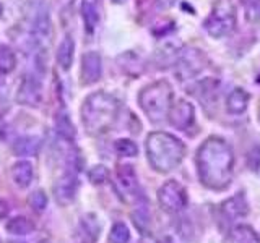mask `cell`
<instances>
[{"instance_id":"5","label":"cell","mask_w":260,"mask_h":243,"mask_svg":"<svg viewBox=\"0 0 260 243\" xmlns=\"http://www.w3.org/2000/svg\"><path fill=\"white\" fill-rule=\"evenodd\" d=\"M203 26H205L208 34L215 39L231 34L236 28V10L233 4L228 0H219L203 23Z\"/></svg>"},{"instance_id":"17","label":"cell","mask_w":260,"mask_h":243,"mask_svg":"<svg viewBox=\"0 0 260 243\" xmlns=\"http://www.w3.org/2000/svg\"><path fill=\"white\" fill-rule=\"evenodd\" d=\"M12 178L13 183L20 188H26L32 180V166L28 160H18L12 167Z\"/></svg>"},{"instance_id":"28","label":"cell","mask_w":260,"mask_h":243,"mask_svg":"<svg viewBox=\"0 0 260 243\" xmlns=\"http://www.w3.org/2000/svg\"><path fill=\"white\" fill-rule=\"evenodd\" d=\"M116 151H117L119 156L134 157V156H137L138 148H137V144L130 140H117L116 141Z\"/></svg>"},{"instance_id":"7","label":"cell","mask_w":260,"mask_h":243,"mask_svg":"<svg viewBox=\"0 0 260 243\" xmlns=\"http://www.w3.org/2000/svg\"><path fill=\"white\" fill-rule=\"evenodd\" d=\"M205 67V57L199 49H182L176 62V75L181 79H190Z\"/></svg>"},{"instance_id":"24","label":"cell","mask_w":260,"mask_h":243,"mask_svg":"<svg viewBox=\"0 0 260 243\" xmlns=\"http://www.w3.org/2000/svg\"><path fill=\"white\" fill-rule=\"evenodd\" d=\"M35 230V224L26 217H15L7 224V232L12 235H28Z\"/></svg>"},{"instance_id":"23","label":"cell","mask_w":260,"mask_h":243,"mask_svg":"<svg viewBox=\"0 0 260 243\" xmlns=\"http://www.w3.org/2000/svg\"><path fill=\"white\" fill-rule=\"evenodd\" d=\"M55 130L63 140H67V141L75 140V127H73L70 115L67 112L62 110L55 115Z\"/></svg>"},{"instance_id":"11","label":"cell","mask_w":260,"mask_h":243,"mask_svg":"<svg viewBox=\"0 0 260 243\" xmlns=\"http://www.w3.org/2000/svg\"><path fill=\"white\" fill-rule=\"evenodd\" d=\"M117 186H119L120 194L127 201L140 198V194H138L140 186H138L137 174H135L132 166H119V169H117Z\"/></svg>"},{"instance_id":"29","label":"cell","mask_w":260,"mask_h":243,"mask_svg":"<svg viewBox=\"0 0 260 243\" xmlns=\"http://www.w3.org/2000/svg\"><path fill=\"white\" fill-rule=\"evenodd\" d=\"M88 177H89V182L94 183V185H101L108 180L109 177V170L106 169L104 166H94L91 170L88 172Z\"/></svg>"},{"instance_id":"19","label":"cell","mask_w":260,"mask_h":243,"mask_svg":"<svg viewBox=\"0 0 260 243\" xmlns=\"http://www.w3.org/2000/svg\"><path fill=\"white\" fill-rule=\"evenodd\" d=\"M73 54H75V43L72 36H65L62 43L57 47V63L62 70H69L73 63Z\"/></svg>"},{"instance_id":"27","label":"cell","mask_w":260,"mask_h":243,"mask_svg":"<svg viewBox=\"0 0 260 243\" xmlns=\"http://www.w3.org/2000/svg\"><path fill=\"white\" fill-rule=\"evenodd\" d=\"M29 206L36 211V213H43V211L46 209L47 206V196H46V193L43 190H36V191H32L29 194Z\"/></svg>"},{"instance_id":"34","label":"cell","mask_w":260,"mask_h":243,"mask_svg":"<svg viewBox=\"0 0 260 243\" xmlns=\"http://www.w3.org/2000/svg\"><path fill=\"white\" fill-rule=\"evenodd\" d=\"M2 13H4V5L0 4V15H2Z\"/></svg>"},{"instance_id":"31","label":"cell","mask_w":260,"mask_h":243,"mask_svg":"<svg viewBox=\"0 0 260 243\" xmlns=\"http://www.w3.org/2000/svg\"><path fill=\"white\" fill-rule=\"evenodd\" d=\"M246 13L250 21H260V0H249L246 5Z\"/></svg>"},{"instance_id":"26","label":"cell","mask_w":260,"mask_h":243,"mask_svg":"<svg viewBox=\"0 0 260 243\" xmlns=\"http://www.w3.org/2000/svg\"><path fill=\"white\" fill-rule=\"evenodd\" d=\"M130 240V232L124 222H116L112 225L111 233H109V241L111 243H128Z\"/></svg>"},{"instance_id":"15","label":"cell","mask_w":260,"mask_h":243,"mask_svg":"<svg viewBox=\"0 0 260 243\" xmlns=\"http://www.w3.org/2000/svg\"><path fill=\"white\" fill-rule=\"evenodd\" d=\"M101 225L94 214H86L80 221V237L85 243H94L100 238Z\"/></svg>"},{"instance_id":"32","label":"cell","mask_w":260,"mask_h":243,"mask_svg":"<svg viewBox=\"0 0 260 243\" xmlns=\"http://www.w3.org/2000/svg\"><path fill=\"white\" fill-rule=\"evenodd\" d=\"M8 110H10V104L4 97H0V117H4Z\"/></svg>"},{"instance_id":"35","label":"cell","mask_w":260,"mask_h":243,"mask_svg":"<svg viewBox=\"0 0 260 243\" xmlns=\"http://www.w3.org/2000/svg\"><path fill=\"white\" fill-rule=\"evenodd\" d=\"M114 2H117V4H120V2H124V0H114Z\"/></svg>"},{"instance_id":"13","label":"cell","mask_w":260,"mask_h":243,"mask_svg":"<svg viewBox=\"0 0 260 243\" xmlns=\"http://www.w3.org/2000/svg\"><path fill=\"white\" fill-rule=\"evenodd\" d=\"M78 190V180L75 175L72 174H65L60 177L59 180L54 185V193H55V199L60 206H67L75 199V194Z\"/></svg>"},{"instance_id":"25","label":"cell","mask_w":260,"mask_h":243,"mask_svg":"<svg viewBox=\"0 0 260 243\" xmlns=\"http://www.w3.org/2000/svg\"><path fill=\"white\" fill-rule=\"evenodd\" d=\"M16 57L15 52L8 46L0 47V75H8L15 70Z\"/></svg>"},{"instance_id":"4","label":"cell","mask_w":260,"mask_h":243,"mask_svg":"<svg viewBox=\"0 0 260 243\" xmlns=\"http://www.w3.org/2000/svg\"><path fill=\"white\" fill-rule=\"evenodd\" d=\"M138 104L153 124H159L168 117L173 105V88L165 79L151 83L140 91Z\"/></svg>"},{"instance_id":"20","label":"cell","mask_w":260,"mask_h":243,"mask_svg":"<svg viewBox=\"0 0 260 243\" xmlns=\"http://www.w3.org/2000/svg\"><path fill=\"white\" fill-rule=\"evenodd\" d=\"M182 46L181 44H165L162 47L158 49L156 52V60L161 67H169V65H176L179 55H181V51H182Z\"/></svg>"},{"instance_id":"33","label":"cell","mask_w":260,"mask_h":243,"mask_svg":"<svg viewBox=\"0 0 260 243\" xmlns=\"http://www.w3.org/2000/svg\"><path fill=\"white\" fill-rule=\"evenodd\" d=\"M7 213H8V208H7V205L4 201H0V219H2L4 216H7Z\"/></svg>"},{"instance_id":"9","label":"cell","mask_w":260,"mask_h":243,"mask_svg":"<svg viewBox=\"0 0 260 243\" xmlns=\"http://www.w3.org/2000/svg\"><path fill=\"white\" fill-rule=\"evenodd\" d=\"M29 24H31V34L35 36L38 43H43L51 37V16H49L47 8L43 4H38L31 8L29 15Z\"/></svg>"},{"instance_id":"21","label":"cell","mask_w":260,"mask_h":243,"mask_svg":"<svg viewBox=\"0 0 260 243\" xmlns=\"http://www.w3.org/2000/svg\"><path fill=\"white\" fill-rule=\"evenodd\" d=\"M80 12H81V18H83V23H85L86 32L91 34L98 26V21H100V13H98L96 5L91 2V0H83V2H81Z\"/></svg>"},{"instance_id":"8","label":"cell","mask_w":260,"mask_h":243,"mask_svg":"<svg viewBox=\"0 0 260 243\" xmlns=\"http://www.w3.org/2000/svg\"><path fill=\"white\" fill-rule=\"evenodd\" d=\"M16 101L21 105H29V107H38L43 102V83L35 75H26L20 83L18 91H16Z\"/></svg>"},{"instance_id":"30","label":"cell","mask_w":260,"mask_h":243,"mask_svg":"<svg viewBox=\"0 0 260 243\" xmlns=\"http://www.w3.org/2000/svg\"><path fill=\"white\" fill-rule=\"evenodd\" d=\"M132 219L137 225V229L140 232H146L148 230V225H150V216H148V211L146 209H137L135 213L132 214Z\"/></svg>"},{"instance_id":"22","label":"cell","mask_w":260,"mask_h":243,"mask_svg":"<svg viewBox=\"0 0 260 243\" xmlns=\"http://www.w3.org/2000/svg\"><path fill=\"white\" fill-rule=\"evenodd\" d=\"M39 138L38 136H23L20 140H16L13 144V151L18 156H36L39 151Z\"/></svg>"},{"instance_id":"6","label":"cell","mask_w":260,"mask_h":243,"mask_svg":"<svg viewBox=\"0 0 260 243\" xmlns=\"http://www.w3.org/2000/svg\"><path fill=\"white\" fill-rule=\"evenodd\" d=\"M158 201L162 211L174 214L187 206V191L181 183H177L176 180H169L159 188Z\"/></svg>"},{"instance_id":"16","label":"cell","mask_w":260,"mask_h":243,"mask_svg":"<svg viewBox=\"0 0 260 243\" xmlns=\"http://www.w3.org/2000/svg\"><path fill=\"white\" fill-rule=\"evenodd\" d=\"M249 93L242 88H234L230 93L226 99V109L230 113H234V115H239V113H244L249 105Z\"/></svg>"},{"instance_id":"18","label":"cell","mask_w":260,"mask_h":243,"mask_svg":"<svg viewBox=\"0 0 260 243\" xmlns=\"http://www.w3.org/2000/svg\"><path fill=\"white\" fill-rule=\"evenodd\" d=\"M223 243H260V238L250 227L238 225L226 235Z\"/></svg>"},{"instance_id":"3","label":"cell","mask_w":260,"mask_h":243,"mask_svg":"<svg viewBox=\"0 0 260 243\" xmlns=\"http://www.w3.org/2000/svg\"><path fill=\"white\" fill-rule=\"evenodd\" d=\"M184 143L165 132H154L146 138V156L156 172L166 174L176 169L184 159Z\"/></svg>"},{"instance_id":"10","label":"cell","mask_w":260,"mask_h":243,"mask_svg":"<svg viewBox=\"0 0 260 243\" xmlns=\"http://www.w3.org/2000/svg\"><path fill=\"white\" fill-rule=\"evenodd\" d=\"M103 75V63L98 52L89 51L81 57V68H80V81L81 85H93Z\"/></svg>"},{"instance_id":"1","label":"cell","mask_w":260,"mask_h":243,"mask_svg":"<svg viewBox=\"0 0 260 243\" xmlns=\"http://www.w3.org/2000/svg\"><path fill=\"white\" fill-rule=\"evenodd\" d=\"M234 154L221 138L211 136L197 152V169L202 183L210 190H223L231 182Z\"/></svg>"},{"instance_id":"14","label":"cell","mask_w":260,"mask_h":243,"mask_svg":"<svg viewBox=\"0 0 260 243\" xmlns=\"http://www.w3.org/2000/svg\"><path fill=\"white\" fill-rule=\"evenodd\" d=\"M221 211L226 216V219H231V221H236V219L247 216L249 205L246 201V196H244V193H236L233 198L226 199L221 205Z\"/></svg>"},{"instance_id":"36","label":"cell","mask_w":260,"mask_h":243,"mask_svg":"<svg viewBox=\"0 0 260 243\" xmlns=\"http://www.w3.org/2000/svg\"><path fill=\"white\" fill-rule=\"evenodd\" d=\"M159 243H162V241H159Z\"/></svg>"},{"instance_id":"12","label":"cell","mask_w":260,"mask_h":243,"mask_svg":"<svg viewBox=\"0 0 260 243\" xmlns=\"http://www.w3.org/2000/svg\"><path fill=\"white\" fill-rule=\"evenodd\" d=\"M193 117H195V110H193V105L187 101H177L171 105L169 113H168V118L171 122V125L177 130H189V127L193 124Z\"/></svg>"},{"instance_id":"2","label":"cell","mask_w":260,"mask_h":243,"mask_svg":"<svg viewBox=\"0 0 260 243\" xmlns=\"http://www.w3.org/2000/svg\"><path fill=\"white\" fill-rule=\"evenodd\" d=\"M119 101L112 94L98 91L89 94L81 105V122L89 135H103L116 124Z\"/></svg>"}]
</instances>
